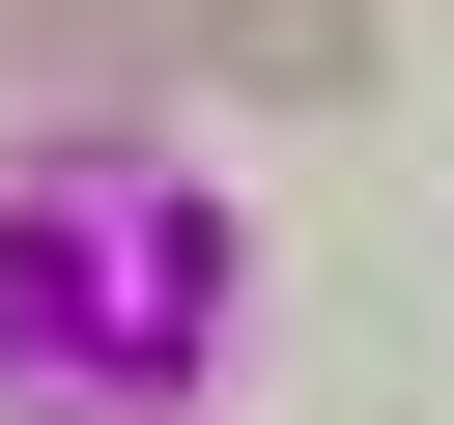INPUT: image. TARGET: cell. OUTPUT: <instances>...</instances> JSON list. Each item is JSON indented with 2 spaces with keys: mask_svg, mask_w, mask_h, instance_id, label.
Masks as SVG:
<instances>
[{
  "mask_svg": "<svg viewBox=\"0 0 454 425\" xmlns=\"http://www.w3.org/2000/svg\"><path fill=\"white\" fill-rule=\"evenodd\" d=\"M227 340H255L227 170H170L142 113H28L0 142V425H199Z\"/></svg>",
  "mask_w": 454,
  "mask_h": 425,
  "instance_id": "6da1fadb",
  "label": "cell"
},
{
  "mask_svg": "<svg viewBox=\"0 0 454 425\" xmlns=\"http://www.w3.org/2000/svg\"><path fill=\"white\" fill-rule=\"evenodd\" d=\"M170 57H199V0H0V85L28 113H142Z\"/></svg>",
  "mask_w": 454,
  "mask_h": 425,
  "instance_id": "7a4b0ae2",
  "label": "cell"
},
{
  "mask_svg": "<svg viewBox=\"0 0 454 425\" xmlns=\"http://www.w3.org/2000/svg\"><path fill=\"white\" fill-rule=\"evenodd\" d=\"M199 57H227V113H369V0H199Z\"/></svg>",
  "mask_w": 454,
  "mask_h": 425,
  "instance_id": "3957f363",
  "label": "cell"
}]
</instances>
